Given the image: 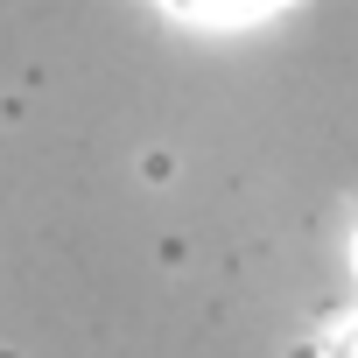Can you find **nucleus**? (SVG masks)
<instances>
[{"label": "nucleus", "mask_w": 358, "mask_h": 358, "mask_svg": "<svg viewBox=\"0 0 358 358\" xmlns=\"http://www.w3.org/2000/svg\"><path fill=\"white\" fill-rule=\"evenodd\" d=\"M330 358H358V316L337 330V344H330Z\"/></svg>", "instance_id": "nucleus-2"}, {"label": "nucleus", "mask_w": 358, "mask_h": 358, "mask_svg": "<svg viewBox=\"0 0 358 358\" xmlns=\"http://www.w3.org/2000/svg\"><path fill=\"white\" fill-rule=\"evenodd\" d=\"M169 8H183L197 22H260V15L281 8V0H169Z\"/></svg>", "instance_id": "nucleus-1"}]
</instances>
